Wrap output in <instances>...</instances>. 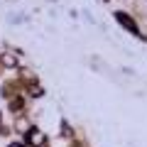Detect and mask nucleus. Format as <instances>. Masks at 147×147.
<instances>
[{"mask_svg": "<svg viewBox=\"0 0 147 147\" xmlns=\"http://www.w3.org/2000/svg\"><path fill=\"white\" fill-rule=\"evenodd\" d=\"M0 64L7 66V69H12V66H17V57L15 54H3V57H0Z\"/></svg>", "mask_w": 147, "mask_h": 147, "instance_id": "nucleus-1", "label": "nucleus"}, {"mask_svg": "<svg viewBox=\"0 0 147 147\" xmlns=\"http://www.w3.org/2000/svg\"><path fill=\"white\" fill-rule=\"evenodd\" d=\"M118 22H120V25H125L130 32H137V27L132 25V20H130V17H125V15H118Z\"/></svg>", "mask_w": 147, "mask_h": 147, "instance_id": "nucleus-4", "label": "nucleus"}, {"mask_svg": "<svg viewBox=\"0 0 147 147\" xmlns=\"http://www.w3.org/2000/svg\"><path fill=\"white\" fill-rule=\"evenodd\" d=\"M10 147H22V145H10Z\"/></svg>", "mask_w": 147, "mask_h": 147, "instance_id": "nucleus-5", "label": "nucleus"}, {"mask_svg": "<svg viewBox=\"0 0 147 147\" xmlns=\"http://www.w3.org/2000/svg\"><path fill=\"white\" fill-rule=\"evenodd\" d=\"M135 12L140 17H147V0H135Z\"/></svg>", "mask_w": 147, "mask_h": 147, "instance_id": "nucleus-2", "label": "nucleus"}, {"mask_svg": "<svg viewBox=\"0 0 147 147\" xmlns=\"http://www.w3.org/2000/svg\"><path fill=\"white\" fill-rule=\"evenodd\" d=\"M30 142H32V145H42V142H44V135H42L39 130H32V132H30Z\"/></svg>", "mask_w": 147, "mask_h": 147, "instance_id": "nucleus-3", "label": "nucleus"}]
</instances>
